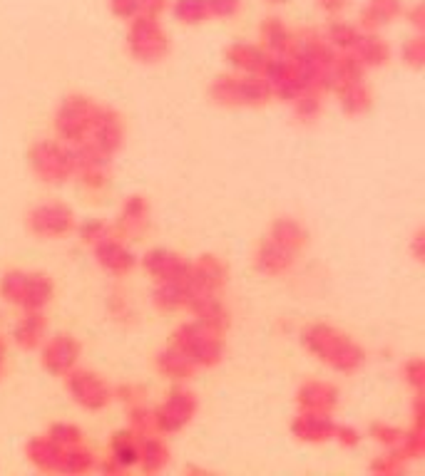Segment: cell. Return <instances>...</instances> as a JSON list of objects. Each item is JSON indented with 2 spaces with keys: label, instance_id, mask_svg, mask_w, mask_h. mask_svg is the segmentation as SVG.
Wrapping results in <instances>:
<instances>
[{
  "label": "cell",
  "instance_id": "obj_20",
  "mask_svg": "<svg viewBox=\"0 0 425 476\" xmlns=\"http://www.w3.org/2000/svg\"><path fill=\"white\" fill-rule=\"evenodd\" d=\"M256 263H259V271L282 273L293 263V251L283 248V246H279V243L269 238V241L262 243V248H259V261Z\"/></svg>",
  "mask_w": 425,
  "mask_h": 476
},
{
  "label": "cell",
  "instance_id": "obj_32",
  "mask_svg": "<svg viewBox=\"0 0 425 476\" xmlns=\"http://www.w3.org/2000/svg\"><path fill=\"white\" fill-rule=\"evenodd\" d=\"M120 437L123 439H114V464L120 469L133 467L140 461V449L134 447L130 439H124V432H120Z\"/></svg>",
  "mask_w": 425,
  "mask_h": 476
},
{
  "label": "cell",
  "instance_id": "obj_15",
  "mask_svg": "<svg viewBox=\"0 0 425 476\" xmlns=\"http://www.w3.org/2000/svg\"><path fill=\"white\" fill-rule=\"evenodd\" d=\"M227 60L236 70H244L246 75H256L262 73L269 63V53L259 45H249V43H234L227 50Z\"/></svg>",
  "mask_w": 425,
  "mask_h": 476
},
{
  "label": "cell",
  "instance_id": "obj_40",
  "mask_svg": "<svg viewBox=\"0 0 425 476\" xmlns=\"http://www.w3.org/2000/svg\"><path fill=\"white\" fill-rule=\"evenodd\" d=\"M349 5V0H319V8L326 10V13H339Z\"/></svg>",
  "mask_w": 425,
  "mask_h": 476
},
{
  "label": "cell",
  "instance_id": "obj_44",
  "mask_svg": "<svg viewBox=\"0 0 425 476\" xmlns=\"http://www.w3.org/2000/svg\"><path fill=\"white\" fill-rule=\"evenodd\" d=\"M266 3H272V5H283V3H289V0H266Z\"/></svg>",
  "mask_w": 425,
  "mask_h": 476
},
{
  "label": "cell",
  "instance_id": "obj_36",
  "mask_svg": "<svg viewBox=\"0 0 425 476\" xmlns=\"http://www.w3.org/2000/svg\"><path fill=\"white\" fill-rule=\"evenodd\" d=\"M110 8L117 18L133 20L140 13V0H110Z\"/></svg>",
  "mask_w": 425,
  "mask_h": 476
},
{
  "label": "cell",
  "instance_id": "obj_34",
  "mask_svg": "<svg viewBox=\"0 0 425 476\" xmlns=\"http://www.w3.org/2000/svg\"><path fill=\"white\" fill-rule=\"evenodd\" d=\"M209 15L217 18H234L236 13L242 10V0H207Z\"/></svg>",
  "mask_w": 425,
  "mask_h": 476
},
{
  "label": "cell",
  "instance_id": "obj_35",
  "mask_svg": "<svg viewBox=\"0 0 425 476\" xmlns=\"http://www.w3.org/2000/svg\"><path fill=\"white\" fill-rule=\"evenodd\" d=\"M319 107H321L319 97H316L313 92H309V90L296 97V114H301L303 120H311V117H316Z\"/></svg>",
  "mask_w": 425,
  "mask_h": 476
},
{
  "label": "cell",
  "instance_id": "obj_11",
  "mask_svg": "<svg viewBox=\"0 0 425 476\" xmlns=\"http://www.w3.org/2000/svg\"><path fill=\"white\" fill-rule=\"evenodd\" d=\"M80 355V345L70 335H57L43 345V364L47 373L67 374Z\"/></svg>",
  "mask_w": 425,
  "mask_h": 476
},
{
  "label": "cell",
  "instance_id": "obj_21",
  "mask_svg": "<svg viewBox=\"0 0 425 476\" xmlns=\"http://www.w3.org/2000/svg\"><path fill=\"white\" fill-rule=\"evenodd\" d=\"M43 337H45V320L40 310H28L15 327V343L23 347H35L43 343Z\"/></svg>",
  "mask_w": 425,
  "mask_h": 476
},
{
  "label": "cell",
  "instance_id": "obj_1",
  "mask_svg": "<svg viewBox=\"0 0 425 476\" xmlns=\"http://www.w3.org/2000/svg\"><path fill=\"white\" fill-rule=\"evenodd\" d=\"M303 345L311 350L321 363H329L333 370L341 373H353L363 363V350H361L349 335L339 333L336 327L311 325L303 333Z\"/></svg>",
  "mask_w": 425,
  "mask_h": 476
},
{
  "label": "cell",
  "instance_id": "obj_13",
  "mask_svg": "<svg viewBox=\"0 0 425 476\" xmlns=\"http://www.w3.org/2000/svg\"><path fill=\"white\" fill-rule=\"evenodd\" d=\"M144 268L154 276L157 280H180L187 278L189 271H192V266L184 263L177 256V253L164 251V248H157V251H152L147 258H144Z\"/></svg>",
  "mask_w": 425,
  "mask_h": 476
},
{
  "label": "cell",
  "instance_id": "obj_33",
  "mask_svg": "<svg viewBox=\"0 0 425 476\" xmlns=\"http://www.w3.org/2000/svg\"><path fill=\"white\" fill-rule=\"evenodd\" d=\"M47 437L53 439L55 444H60V447H77L80 439H83V432L73 427V424H55Z\"/></svg>",
  "mask_w": 425,
  "mask_h": 476
},
{
  "label": "cell",
  "instance_id": "obj_38",
  "mask_svg": "<svg viewBox=\"0 0 425 476\" xmlns=\"http://www.w3.org/2000/svg\"><path fill=\"white\" fill-rule=\"evenodd\" d=\"M167 8V0H140V13L144 15H160Z\"/></svg>",
  "mask_w": 425,
  "mask_h": 476
},
{
  "label": "cell",
  "instance_id": "obj_18",
  "mask_svg": "<svg viewBox=\"0 0 425 476\" xmlns=\"http://www.w3.org/2000/svg\"><path fill=\"white\" fill-rule=\"evenodd\" d=\"M262 35H264V45L272 55H289V53H292L293 38H296L292 30L286 28L279 18L264 20Z\"/></svg>",
  "mask_w": 425,
  "mask_h": 476
},
{
  "label": "cell",
  "instance_id": "obj_8",
  "mask_svg": "<svg viewBox=\"0 0 425 476\" xmlns=\"http://www.w3.org/2000/svg\"><path fill=\"white\" fill-rule=\"evenodd\" d=\"M194 412H197V400H194V394L187 393V390H182V387H174L170 393V397H167V402L152 414V422H154L157 430L162 432H177L192 420Z\"/></svg>",
  "mask_w": 425,
  "mask_h": 476
},
{
  "label": "cell",
  "instance_id": "obj_26",
  "mask_svg": "<svg viewBox=\"0 0 425 476\" xmlns=\"http://www.w3.org/2000/svg\"><path fill=\"white\" fill-rule=\"evenodd\" d=\"M272 241H276L283 248H289V251H299L303 243L309 241L306 234H303V228L292 219H282V221H276L274 231H272Z\"/></svg>",
  "mask_w": 425,
  "mask_h": 476
},
{
  "label": "cell",
  "instance_id": "obj_28",
  "mask_svg": "<svg viewBox=\"0 0 425 476\" xmlns=\"http://www.w3.org/2000/svg\"><path fill=\"white\" fill-rule=\"evenodd\" d=\"M361 38V30L349 23H331L326 30V43L333 47H343V50H353Z\"/></svg>",
  "mask_w": 425,
  "mask_h": 476
},
{
  "label": "cell",
  "instance_id": "obj_30",
  "mask_svg": "<svg viewBox=\"0 0 425 476\" xmlns=\"http://www.w3.org/2000/svg\"><path fill=\"white\" fill-rule=\"evenodd\" d=\"M140 459L144 461V469H147V471H157V469L167 461V449H164L162 442H157V439H152L144 434Z\"/></svg>",
  "mask_w": 425,
  "mask_h": 476
},
{
  "label": "cell",
  "instance_id": "obj_4",
  "mask_svg": "<svg viewBox=\"0 0 425 476\" xmlns=\"http://www.w3.org/2000/svg\"><path fill=\"white\" fill-rule=\"evenodd\" d=\"M219 330L204 325V323H189L177 333L174 345L194 364H214L222 357V340L217 337Z\"/></svg>",
  "mask_w": 425,
  "mask_h": 476
},
{
  "label": "cell",
  "instance_id": "obj_37",
  "mask_svg": "<svg viewBox=\"0 0 425 476\" xmlns=\"http://www.w3.org/2000/svg\"><path fill=\"white\" fill-rule=\"evenodd\" d=\"M403 60L410 63L413 67H420V60H423V40L420 38H410L403 47Z\"/></svg>",
  "mask_w": 425,
  "mask_h": 476
},
{
  "label": "cell",
  "instance_id": "obj_12",
  "mask_svg": "<svg viewBox=\"0 0 425 476\" xmlns=\"http://www.w3.org/2000/svg\"><path fill=\"white\" fill-rule=\"evenodd\" d=\"M30 228L40 236H63L73 228V211L65 206H38L30 214Z\"/></svg>",
  "mask_w": 425,
  "mask_h": 476
},
{
  "label": "cell",
  "instance_id": "obj_43",
  "mask_svg": "<svg viewBox=\"0 0 425 476\" xmlns=\"http://www.w3.org/2000/svg\"><path fill=\"white\" fill-rule=\"evenodd\" d=\"M3 367H5V343L0 340V374H3Z\"/></svg>",
  "mask_w": 425,
  "mask_h": 476
},
{
  "label": "cell",
  "instance_id": "obj_31",
  "mask_svg": "<svg viewBox=\"0 0 425 476\" xmlns=\"http://www.w3.org/2000/svg\"><path fill=\"white\" fill-rule=\"evenodd\" d=\"M341 97H343V110L346 112H361L369 107V90L361 83H351L346 87H341Z\"/></svg>",
  "mask_w": 425,
  "mask_h": 476
},
{
  "label": "cell",
  "instance_id": "obj_5",
  "mask_svg": "<svg viewBox=\"0 0 425 476\" xmlns=\"http://www.w3.org/2000/svg\"><path fill=\"white\" fill-rule=\"evenodd\" d=\"M212 94L222 104H262L269 100L272 87L264 77L244 75V77H219Z\"/></svg>",
  "mask_w": 425,
  "mask_h": 476
},
{
  "label": "cell",
  "instance_id": "obj_17",
  "mask_svg": "<svg viewBox=\"0 0 425 476\" xmlns=\"http://www.w3.org/2000/svg\"><path fill=\"white\" fill-rule=\"evenodd\" d=\"M97 258H100V263L107 271L113 273H124L134 266L133 253L127 251L120 241H114V238H103L97 243Z\"/></svg>",
  "mask_w": 425,
  "mask_h": 476
},
{
  "label": "cell",
  "instance_id": "obj_42",
  "mask_svg": "<svg viewBox=\"0 0 425 476\" xmlns=\"http://www.w3.org/2000/svg\"><path fill=\"white\" fill-rule=\"evenodd\" d=\"M333 434H341V442H343V444H356V442H359V434L353 430H339V427H336Z\"/></svg>",
  "mask_w": 425,
  "mask_h": 476
},
{
  "label": "cell",
  "instance_id": "obj_27",
  "mask_svg": "<svg viewBox=\"0 0 425 476\" xmlns=\"http://www.w3.org/2000/svg\"><path fill=\"white\" fill-rule=\"evenodd\" d=\"M172 15L180 23H187V25H199L209 18L207 0H174Z\"/></svg>",
  "mask_w": 425,
  "mask_h": 476
},
{
  "label": "cell",
  "instance_id": "obj_24",
  "mask_svg": "<svg viewBox=\"0 0 425 476\" xmlns=\"http://www.w3.org/2000/svg\"><path fill=\"white\" fill-rule=\"evenodd\" d=\"M63 449L60 444H55L53 439H33L28 447L30 459L38 464L40 469H57L60 464V457H63Z\"/></svg>",
  "mask_w": 425,
  "mask_h": 476
},
{
  "label": "cell",
  "instance_id": "obj_10",
  "mask_svg": "<svg viewBox=\"0 0 425 476\" xmlns=\"http://www.w3.org/2000/svg\"><path fill=\"white\" fill-rule=\"evenodd\" d=\"M90 137H93L90 147L104 157H110L123 144V121L110 110H97L93 127H90Z\"/></svg>",
  "mask_w": 425,
  "mask_h": 476
},
{
  "label": "cell",
  "instance_id": "obj_2",
  "mask_svg": "<svg viewBox=\"0 0 425 476\" xmlns=\"http://www.w3.org/2000/svg\"><path fill=\"white\" fill-rule=\"evenodd\" d=\"M0 290L5 300L25 310H40L53 298V283L43 273H5Z\"/></svg>",
  "mask_w": 425,
  "mask_h": 476
},
{
  "label": "cell",
  "instance_id": "obj_41",
  "mask_svg": "<svg viewBox=\"0 0 425 476\" xmlns=\"http://www.w3.org/2000/svg\"><path fill=\"white\" fill-rule=\"evenodd\" d=\"M406 374H408V383H413L420 390V363H410L406 367Z\"/></svg>",
  "mask_w": 425,
  "mask_h": 476
},
{
  "label": "cell",
  "instance_id": "obj_22",
  "mask_svg": "<svg viewBox=\"0 0 425 476\" xmlns=\"http://www.w3.org/2000/svg\"><path fill=\"white\" fill-rule=\"evenodd\" d=\"M359 53L361 65H381L388 60V45L378 35H371V33H361L359 43L353 47Z\"/></svg>",
  "mask_w": 425,
  "mask_h": 476
},
{
  "label": "cell",
  "instance_id": "obj_14",
  "mask_svg": "<svg viewBox=\"0 0 425 476\" xmlns=\"http://www.w3.org/2000/svg\"><path fill=\"white\" fill-rule=\"evenodd\" d=\"M336 424L331 422L329 412H306L293 422V434L303 442H323L333 437Z\"/></svg>",
  "mask_w": 425,
  "mask_h": 476
},
{
  "label": "cell",
  "instance_id": "obj_9",
  "mask_svg": "<svg viewBox=\"0 0 425 476\" xmlns=\"http://www.w3.org/2000/svg\"><path fill=\"white\" fill-rule=\"evenodd\" d=\"M67 387H70V393H73L75 402H80L87 410H100V407H104V404L110 402V397H113L110 387H107L97 374L87 373V370L70 374V377H67Z\"/></svg>",
  "mask_w": 425,
  "mask_h": 476
},
{
  "label": "cell",
  "instance_id": "obj_19",
  "mask_svg": "<svg viewBox=\"0 0 425 476\" xmlns=\"http://www.w3.org/2000/svg\"><path fill=\"white\" fill-rule=\"evenodd\" d=\"M403 13L400 3L398 0H369V5L363 8L361 18H363V25L371 30L381 28V25H388L393 23Z\"/></svg>",
  "mask_w": 425,
  "mask_h": 476
},
{
  "label": "cell",
  "instance_id": "obj_29",
  "mask_svg": "<svg viewBox=\"0 0 425 476\" xmlns=\"http://www.w3.org/2000/svg\"><path fill=\"white\" fill-rule=\"evenodd\" d=\"M93 464L94 461L90 452H83V449H75V447H65L63 449V457H60V464H57V471L77 474V471H87Z\"/></svg>",
  "mask_w": 425,
  "mask_h": 476
},
{
  "label": "cell",
  "instance_id": "obj_3",
  "mask_svg": "<svg viewBox=\"0 0 425 476\" xmlns=\"http://www.w3.org/2000/svg\"><path fill=\"white\" fill-rule=\"evenodd\" d=\"M130 50L142 63H157L170 53V38L162 30L157 15L137 13L130 25Z\"/></svg>",
  "mask_w": 425,
  "mask_h": 476
},
{
  "label": "cell",
  "instance_id": "obj_16",
  "mask_svg": "<svg viewBox=\"0 0 425 476\" xmlns=\"http://www.w3.org/2000/svg\"><path fill=\"white\" fill-rule=\"evenodd\" d=\"M339 402V393L323 383H309L303 384L301 393H299V404L306 412H331Z\"/></svg>",
  "mask_w": 425,
  "mask_h": 476
},
{
  "label": "cell",
  "instance_id": "obj_39",
  "mask_svg": "<svg viewBox=\"0 0 425 476\" xmlns=\"http://www.w3.org/2000/svg\"><path fill=\"white\" fill-rule=\"evenodd\" d=\"M103 231H104V226L97 224V221H90V224L80 226V234H83V238H85V241H93V238H103V236H100Z\"/></svg>",
  "mask_w": 425,
  "mask_h": 476
},
{
  "label": "cell",
  "instance_id": "obj_6",
  "mask_svg": "<svg viewBox=\"0 0 425 476\" xmlns=\"http://www.w3.org/2000/svg\"><path fill=\"white\" fill-rule=\"evenodd\" d=\"M30 164L45 181H63L75 171V151L57 141H43L30 151Z\"/></svg>",
  "mask_w": 425,
  "mask_h": 476
},
{
  "label": "cell",
  "instance_id": "obj_23",
  "mask_svg": "<svg viewBox=\"0 0 425 476\" xmlns=\"http://www.w3.org/2000/svg\"><path fill=\"white\" fill-rule=\"evenodd\" d=\"M194 367H197V364L192 363V360H189V357L184 355L177 345L170 347V350H164V353H160V370L167 374V377L184 380V377L192 374Z\"/></svg>",
  "mask_w": 425,
  "mask_h": 476
},
{
  "label": "cell",
  "instance_id": "obj_7",
  "mask_svg": "<svg viewBox=\"0 0 425 476\" xmlns=\"http://www.w3.org/2000/svg\"><path fill=\"white\" fill-rule=\"evenodd\" d=\"M97 110L100 107L85 100V97L65 100L63 107H60V112H57V131H60V137L67 141H85Z\"/></svg>",
  "mask_w": 425,
  "mask_h": 476
},
{
  "label": "cell",
  "instance_id": "obj_25",
  "mask_svg": "<svg viewBox=\"0 0 425 476\" xmlns=\"http://www.w3.org/2000/svg\"><path fill=\"white\" fill-rule=\"evenodd\" d=\"M147 226V206L140 197H133L124 204V211L120 216V228L124 236L142 234V228Z\"/></svg>",
  "mask_w": 425,
  "mask_h": 476
}]
</instances>
